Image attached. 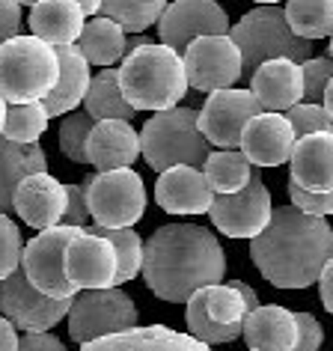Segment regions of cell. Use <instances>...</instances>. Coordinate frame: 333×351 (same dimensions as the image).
<instances>
[{
    "label": "cell",
    "instance_id": "1",
    "mask_svg": "<svg viewBox=\"0 0 333 351\" xmlns=\"http://www.w3.org/2000/svg\"><path fill=\"white\" fill-rule=\"evenodd\" d=\"M226 274V256L212 230L197 223H166L143 244V280L161 301L188 304Z\"/></svg>",
    "mask_w": 333,
    "mask_h": 351
},
{
    "label": "cell",
    "instance_id": "2",
    "mask_svg": "<svg viewBox=\"0 0 333 351\" xmlns=\"http://www.w3.org/2000/svg\"><path fill=\"white\" fill-rule=\"evenodd\" d=\"M250 259L271 286L306 289L333 259V226L297 206L274 208L271 223L250 239Z\"/></svg>",
    "mask_w": 333,
    "mask_h": 351
},
{
    "label": "cell",
    "instance_id": "3",
    "mask_svg": "<svg viewBox=\"0 0 333 351\" xmlns=\"http://www.w3.org/2000/svg\"><path fill=\"white\" fill-rule=\"evenodd\" d=\"M119 90L134 110H170L188 93L185 60L170 45L131 48L119 66Z\"/></svg>",
    "mask_w": 333,
    "mask_h": 351
},
{
    "label": "cell",
    "instance_id": "4",
    "mask_svg": "<svg viewBox=\"0 0 333 351\" xmlns=\"http://www.w3.org/2000/svg\"><path fill=\"white\" fill-rule=\"evenodd\" d=\"M57 48L36 36H12L0 45V99L6 104L42 101L57 86Z\"/></svg>",
    "mask_w": 333,
    "mask_h": 351
},
{
    "label": "cell",
    "instance_id": "5",
    "mask_svg": "<svg viewBox=\"0 0 333 351\" xmlns=\"http://www.w3.org/2000/svg\"><path fill=\"white\" fill-rule=\"evenodd\" d=\"M194 108H170L158 110L152 119H146L143 131H140V155L155 173H164L176 164L203 167L212 143L203 137L197 125Z\"/></svg>",
    "mask_w": 333,
    "mask_h": 351
},
{
    "label": "cell",
    "instance_id": "6",
    "mask_svg": "<svg viewBox=\"0 0 333 351\" xmlns=\"http://www.w3.org/2000/svg\"><path fill=\"white\" fill-rule=\"evenodd\" d=\"M232 42L241 51L244 75H253L262 63L268 60H295V63H306L312 54L310 42L295 36L286 21V10L280 6H256L247 15H241L238 24L230 27Z\"/></svg>",
    "mask_w": 333,
    "mask_h": 351
},
{
    "label": "cell",
    "instance_id": "7",
    "mask_svg": "<svg viewBox=\"0 0 333 351\" xmlns=\"http://www.w3.org/2000/svg\"><path fill=\"white\" fill-rule=\"evenodd\" d=\"M90 221L101 230H128L146 215V188L131 167L84 176Z\"/></svg>",
    "mask_w": 333,
    "mask_h": 351
},
{
    "label": "cell",
    "instance_id": "8",
    "mask_svg": "<svg viewBox=\"0 0 333 351\" xmlns=\"http://www.w3.org/2000/svg\"><path fill=\"white\" fill-rule=\"evenodd\" d=\"M66 319L72 339L86 346V342L137 328V306L119 286L84 289L72 298V310H69Z\"/></svg>",
    "mask_w": 333,
    "mask_h": 351
},
{
    "label": "cell",
    "instance_id": "9",
    "mask_svg": "<svg viewBox=\"0 0 333 351\" xmlns=\"http://www.w3.org/2000/svg\"><path fill=\"white\" fill-rule=\"evenodd\" d=\"M84 230L81 226H51L42 230L36 239H30L21 250V271L27 274V280L48 298H75L77 289L69 283L63 259L66 247L72 244Z\"/></svg>",
    "mask_w": 333,
    "mask_h": 351
},
{
    "label": "cell",
    "instance_id": "10",
    "mask_svg": "<svg viewBox=\"0 0 333 351\" xmlns=\"http://www.w3.org/2000/svg\"><path fill=\"white\" fill-rule=\"evenodd\" d=\"M72 310V298H48L18 268L0 280V315H6L24 333H48Z\"/></svg>",
    "mask_w": 333,
    "mask_h": 351
},
{
    "label": "cell",
    "instance_id": "11",
    "mask_svg": "<svg viewBox=\"0 0 333 351\" xmlns=\"http://www.w3.org/2000/svg\"><path fill=\"white\" fill-rule=\"evenodd\" d=\"M185 72H188V86L199 93H217L230 90L238 84L244 75L241 51L232 42V36H199L185 48Z\"/></svg>",
    "mask_w": 333,
    "mask_h": 351
},
{
    "label": "cell",
    "instance_id": "12",
    "mask_svg": "<svg viewBox=\"0 0 333 351\" xmlns=\"http://www.w3.org/2000/svg\"><path fill=\"white\" fill-rule=\"evenodd\" d=\"M274 206H271V191L265 188L262 176L253 173L250 185L235 194H214L212 217L214 230H221L230 239H256L271 223Z\"/></svg>",
    "mask_w": 333,
    "mask_h": 351
},
{
    "label": "cell",
    "instance_id": "13",
    "mask_svg": "<svg viewBox=\"0 0 333 351\" xmlns=\"http://www.w3.org/2000/svg\"><path fill=\"white\" fill-rule=\"evenodd\" d=\"M256 113H262L256 95L241 86H230V90L208 93L203 110L197 113V125L217 149H238L241 131Z\"/></svg>",
    "mask_w": 333,
    "mask_h": 351
},
{
    "label": "cell",
    "instance_id": "14",
    "mask_svg": "<svg viewBox=\"0 0 333 351\" xmlns=\"http://www.w3.org/2000/svg\"><path fill=\"white\" fill-rule=\"evenodd\" d=\"M230 27V15L217 0H173L158 19V36L176 51H185L199 36H226Z\"/></svg>",
    "mask_w": 333,
    "mask_h": 351
},
{
    "label": "cell",
    "instance_id": "15",
    "mask_svg": "<svg viewBox=\"0 0 333 351\" xmlns=\"http://www.w3.org/2000/svg\"><path fill=\"white\" fill-rule=\"evenodd\" d=\"M66 277L77 292L84 289H110L116 286V250L108 239L95 235L90 230H84L77 239L66 247L63 259Z\"/></svg>",
    "mask_w": 333,
    "mask_h": 351
},
{
    "label": "cell",
    "instance_id": "16",
    "mask_svg": "<svg viewBox=\"0 0 333 351\" xmlns=\"http://www.w3.org/2000/svg\"><path fill=\"white\" fill-rule=\"evenodd\" d=\"M295 131L283 113H256L241 131L238 152L247 158L253 167H280L295 152Z\"/></svg>",
    "mask_w": 333,
    "mask_h": 351
},
{
    "label": "cell",
    "instance_id": "17",
    "mask_svg": "<svg viewBox=\"0 0 333 351\" xmlns=\"http://www.w3.org/2000/svg\"><path fill=\"white\" fill-rule=\"evenodd\" d=\"M155 199L166 215H208L214 203V191L199 167L176 164L158 173Z\"/></svg>",
    "mask_w": 333,
    "mask_h": 351
},
{
    "label": "cell",
    "instance_id": "18",
    "mask_svg": "<svg viewBox=\"0 0 333 351\" xmlns=\"http://www.w3.org/2000/svg\"><path fill=\"white\" fill-rule=\"evenodd\" d=\"M12 212L33 230H51L63 223L66 215V185L57 182L51 173H30L27 179L15 188Z\"/></svg>",
    "mask_w": 333,
    "mask_h": 351
},
{
    "label": "cell",
    "instance_id": "19",
    "mask_svg": "<svg viewBox=\"0 0 333 351\" xmlns=\"http://www.w3.org/2000/svg\"><path fill=\"white\" fill-rule=\"evenodd\" d=\"M250 93L268 113H286L304 101V72L295 60H268L250 75Z\"/></svg>",
    "mask_w": 333,
    "mask_h": 351
},
{
    "label": "cell",
    "instance_id": "20",
    "mask_svg": "<svg viewBox=\"0 0 333 351\" xmlns=\"http://www.w3.org/2000/svg\"><path fill=\"white\" fill-rule=\"evenodd\" d=\"M86 155L99 173L131 167L140 158V134L125 119H99L86 140Z\"/></svg>",
    "mask_w": 333,
    "mask_h": 351
},
{
    "label": "cell",
    "instance_id": "21",
    "mask_svg": "<svg viewBox=\"0 0 333 351\" xmlns=\"http://www.w3.org/2000/svg\"><path fill=\"white\" fill-rule=\"evenodd\" d=\"M81 351H214L212 346L194 339L190 333H179L164 324H149V328H131L125 333L95 339L81 346Z\"/></svg>",
    "mask_w": 333,
    "mask_h": 351
},
{
    "label": "cell",
    "instance_id": "22",
    "mask_svg": "<svg viewBox=\"0 0 333 351\" xmlns=\"http://www.w3.org/2000/svg\"><path fill=\"white\" fill-rule=\"evenodd\" d=\"M292 176L306 191H333V131L297 137L295 152L288 158Z\"/></svg>",
    "mask_w": 333,
    "mask_h": 351
},
{
    "label": "cell",
    "instance_id": "23",
    "mask_svg": "<svg viewBox=\"0 0 333 351\" xmlns=\"http://www.w3.org/2000/svg\"><path fill=\"white\" fill-rule=\"evenodd\" d=\"M57 60H60L57 86L42 99L48 117H66V113H72L77 104H84L86 90H90V81H92L90 63H86V57L81 54L77 45L57 48Z\"/></svg>",
    "mask_w": 333,
    "mask_h": 351
},
{
    "label": "cell",
    "instance_id": "24",
    "mask_svg": "<svg viewBox=\"0 0 333 351\" xmlns=\"http://www.w3.org/2000/svg\"><path fill=\"white\" fill-rule=\"evenodd\" d=\"M241 337L253 351H292L297 339L295 313L280 304L256 306L244 319Z\"/></svg>",
    "mask_w": 333,
    "mask_h": 351
},
{
    "label": "cell",
    "instance_id": "25",
    "mask_svg": "<svg viewBox=\"0 0 333 351\" xmlns=\"http://www.w3.org/2000/svg\"><path fill=\"white\" fill-rule=\"evenodd\" d=\"M86 15L81 12L77 0H39L30 12L33 36L48 42L51 48L75 45L84 33Z\"/></svg>",
    "mask_w": 333,
    "mask_h": 351
},
{
    "label": "cell",
    "instance_id": "26",
    "mask_svg": "<svg viewBox=\"0 0 333 351\" xmlns=\"http://www.w3.org/2000/svg\"><path fill=\"white\" fill-rule=\"evenodd\" d=\"M48 164L39 143H12L0 134V215L12 212L15 188L30 173H42Z\"/></svg>",
    "mask_w": 333,
    "mask_h": 351
},
{
    "label": "cell",
    "instance_id": "27",
    "mask_svg": "<svg viewBox=\"0 0 333 351\" xmlns=\"http://www.w3.org/2000/svg\"><path fill=\"white\" fill-rule=\"evenodd\" d=\"M81 48V54L86 57L90 66H104L110 69L113 63L125 60L131 42L125 36V30L119 27L113 19H104V15H95V19H86L81 39L75 42Z\"/></svg>",
    "mask_w": 333,
    "mask_h": 351
},
{
    "label": "cell",
    "instance_id": "28",
    "mask_svg": "<svg viewBox=\"0 0 333 351\" xmlns=\"http://www.w3.org/2000/svg\"><path fill=\"white\" fill-rule=\"evenodd\" d=\"M86 113L99 122V119H134V108L125 101V95L119 90V69H104L90 81L86 90Z\"/></svg>",
    "mask_w": 333,
    "mask_h": 351
},
{
    "label": "cell",
    "instance_id": "29",
    "mask_svg": "<svg viewBox=\"0 0 333 351\" xmlns=\"http://www.w3.org/2000/svg\"><path fill=\"white\" fill-rule=\"evenodd\" d=\"M208 179V188L214 194H235V191H244L253 179V164L244 158L238 149H217V152H208L206 164L199 167Z\"/></svg>",
    "mask_w": 333,
    "mask_h": 351
},
{
    "label": "cell",
    "instance_id": "30",
    "mask_svg": "<svg viewBox=\"0 0 333 351\" xmlns=\"http://www.w3.org/2000/svg\"><path fill=\"white\" fill-rule=\"evenodd\" d=\"M286 21L306 42L333 36V0H286Z\"/></svg>",
    "mask_w": 333,
    "mask_h": 351
},
{
    "label": "cell",
    "instance_id": "31",
    "mask_svg": "<svg viewBox=\"0 0 333 351\" xmlns=\"http://www.w3.org/2000/svg\"><path fill=\"white\" fill-rule=\"evenodd\" d=\"M166 6V0H101V15L113 19L125 33H146Z\"/></svg>",
    "mask_w": 333,
    "mask_h": 351
},
{
    "label": "cell",
    "instance_id": "32",
    "mask_svg": "<svg viewBox=\"0 0 333 351\" xmlns=\"http://www.w3.org/2000/svg\"><path fill=\"white\" fill-rule=\"evenodd\" d=\"M48 110L42 101H24V104H10L6 108V122H3V137L12 143H36L48 128Z\"/></svg>",
    "mask_w": 333,
    "mask_h": 351
},
{
    "label": "cell",
    "instance_id": "33",
    "mask_svg": "<svg viewBox=\"0 0 333 351\" xmlns=\"http://www.w3.org/2000/svg\"><path fill=\"white\" fill-rule=\"evenodd\" d=\"M185 322H188V333L206 346H223V342H232L241 337V324H217L212 315L206 313V295L199 289L197 295H190L188 301V313H185Z\"/></svg>",
    "mask_w": 333,
    "mask_h": 351
},
{
    "label": "cell",
    "instance_id": "34",
    "mask_svg": "<svg viewBox=\"0 0 333 351\" xmlns=\"http://www.w3.org/2000/svg\"><path fill=\"white\" fill-rule=\"evenodd\" d=\"M90 232L101 235V239H108L113 244V250H116V286L119 283H128V280H134L140 271H143V239L131 230H101V226H92Z\"/></svg>",
    "mask_w": 333,
    "mask_h": 351
},
{
    "label": "cell",
    "instance_id": "35",
    "mask_svg": "<svg viewBox=\"0 0 333 351\" xmlns=\"http://www.w3.org/2000/svg\"><path fill=\"white\" fill-rule=\"evenodd\" d=\"M206 313L212 315L217 324H244L247 319V304H244L241 292L235 289V283H217V286H206Z\"/></svg>",
    "mask_w": 333,
    "mask_h": 351
},
{
    "label": "cell",
    "instance_id": "36",
    "mask_svg": "<svg viewBox=\"0 0 333 351\" xmlns=\"http://www.w3.org/2000/svg\"><path fill=\"white\" fill-rule=\"evenodd\" d=\"M95 125V119L90 113L72 110L66 113L63 125H60V152L66 158H72L75 164H90V155H86V140H90V131Z\"/></svg>",
    "mask_w": 333,
    "mask_h": 351
},
{
    "label": "cell",
    "instance_id": "37",
    "mask_svg": "<svg viewBox=\"0 0 333 351\" xmlns=\"http://www.w3.org/2000/svg\"><path fill=\"white\" fill-rule=\"evenodd\" d=\"M304 72V101L306 104H321L324 90L333 81V60L330 57H310L306 63H301Z\"/></svg>",
    "mask_w": 333,
    "mask_h": 351
},
{
    "label": "cell",
    "instance_id": "38",
    "mask_svg": "<svg viewBox=\"0 0 333 351\" xmlns=\"http://www.w3.org/2000/svg\"><path fill=\"white\" fill-rule=\"evenodd\" d=\"M283 117L288 119L295 137H306V134H319V131H333V119L328 117V110L321 104H295L292 110H286Z\"/></svg>",
    "mask_w": 333,
    "mask_h": 351
},
{
    "label": "cell",
    "instance_id": "39",
    "mask_svg": "<svg viewBox=\"0 0 333 351\" xmlns=\"http://www.w3.org/2000/svg\"><path fill=\"white\" fill-rule=\"evenodd\" d=\"M21 232L10 215H0V280L21 268Z\"/></svg>",
    "mask_w": 333,
    "mask_h": 351
},
{
    "label": "cell",
    "instance_id": "40",
    "mask_svg": "<svg viewBox=\"0 0 333 351\" xmlns=\"http://www.w3.org/2000/svg\"><path fill=\"white\" fill-rule=\"evenodd\" d=\"M288 197H292V206H297L306 215H315V217L333 215V191H306L297 182L288 179Z\"/></svg>",
    "mask_w": 333,
    "mask_h": 351
},
{
    "label": "cell",
    "instance_id": "41",
    "mask_svg": "<svg viewBox=\"0 0 333 351\" xmlns=\"http://www.w3.org/2000/svg\"><path fill=\"white\" fill-rule=\"evenodd\" d=\"M66 226H81L86 230L90 223V206H86V188L81 185H66V215H63Z\"/></svg>",
    "mask_w": 333,
    "mask_h": 351
},
{
    "label": "cell",
    "instance_id": "42",
    "mask_svg": "<svg viewBox=\"0 0 333 351\" xmlns=\"http://www.w3.org/2000/svg\"><path fill=\"white\" fill-rule=\"evenodd\" d=\"M295 322H297V339L292 351H319L324 339L319 319L312 313H295Z\"/></svg>",
    "mask_w": 333,
    "mask_h": 351
},
{
    "label": "cell",
    "instance_id": "43",
    "mask_svg": "<svg viewBox=\"0 0 333 351\" xmlns=\"http://www.w3.org/2000/svg\"><path fill=\"white\" fill-rule=\"evenodd\" d=\"M21 27V3L18 0H0V45L18 36Z\"/></svg>",
    "mask_w": 333,
    "mask_h": 351
},
{
    "label": "cell",
    "instance_id": "44",
    "mask_svg": "<svg viewBox=\"0 0 333 351\" xmlns=\"http://www.w3.org/2000/svg\"><path fill=\"white\" fill-rule=\"evenodd\" d=\"M18 351H66V346L54 333H24V339H18Z\"/></svg>",
    "mask_w": 333,
    "mask_h": 351
},
{
    "label": "cell",
    "instance_id": "45",
    "mask_svg": "<svg viewBox=\"0 0 333 351\" xmlns=\"http://www.w3.org/2000/svg\"><path fill=\"white\" fill-rule=\"evenodd\" d=\"M319 292H321V304L324 310H328L333 315V259L324 265L321 277H319Z\"/></svg>",
    "mask_w": 333,
    "mask_h": 351
},
{
    "label": "cell",
    "instance_id": "46",
    "mask_svg": "<svg viewBox=\"0 0 333 351\" xmlns=\"http://www.w3.org/2000/svg\"><path fill=\"white\" fill-rule=\"evenodd\" d=\"M0 351H18V330L6 315H0Z\"/></svg>",
    "mask_w": 333,
    "mask_h": 351
},
{
    "label": "cell",
    "instance_id": "47",
    "mask_svg": "<svg viewBox=\"0 0 333 351\" xmlns=\"http://www.w3.org/2000/svg\"><path fill=\"white\" fill-rule=\"evenodd\" d=\"M235 289L241 292V298H244V304H247V310H250V313L256 310V306H262V304H259V298H256V292H253V286L241 283V280H235Z\"/></svg>",
    "mask_w": 333,
    "mask_h": 351
},
{
    "label": "cell",
    "instance_id": "48",
    "mask_svg": "<svg viewBox=\"0 0 333 351\" xmlns=\"http://www.w3.org/2000/svg\"><path fill=\"white\" fill-rule=\"evenodd\" d=\"M77 6H81V12L86 15V19L101 15V0H77Z\"/></svg>",
    "mask_w": 333,
    "mask_h": 351
},
{
    "label": "cell",
    "instance_id": "49",
    "mask_svg": "<svg viewBox=\"0 0 333 351\" xmlns=\"http://www.w3.org/2000/svg\"><path fill=\"white\" fill-rule=\"evenodd\" d=\"M321 108L328 110V117L333 119V81L328 84V90H324V101H321Z\"/></svg>",
    "mask_w": 333,
    "mask_h": 351
},
{
    "label": "cell",
    "instance_id": "50",
    "mask_svg": "<svg viewBox=\"0 0 333 351\" xmlns=\"http://www.w3.org/2000/svg\"><path fill=\"white\" fill-rule=\"evenodd\" d=\"M6 108H10V104H6L3 99H0V134H3V122H6Z\"/></svg>",
    "mask_w": 333,
    "mask_h": 351
},
{
    "label": "cell",
    "instance_id": "51",
    "mask_svg": "<svg viewBox=\"0 0 333 351\" xmlns=\"http://www.w3.org/2000/svg\"><path fill=\"white\" fill-rule=\"evenodd\" d=\"M18 3H21V6H36L39 0H18Z\"/></svg>",
    "mask_w": 333,
    "mask_h": 351
},
{
    "label": "cell",
    "instance_id": "52",
    "mask_svg": "<svg viewBox=\"0 0 333 351\" xmlns=\"http://www.w3.org/2000/svg\"><path fill=\"white\" fill-rule=\"evenodd\" d=\"M256 3H259V6H274L277 0H256Z\"/></svg>",
    "mask_w": 333,
    "mask_h": 351
},
{
    "label": "cell",
    "instance_id": "53",
    "mask_svg": "<svg viewBox=\"0 0 333 351\" xmlns=\"http://www.w3.org/2000/svg\"><path fill=\"white\" fill-rule=\"evenodd\" d=\"M330 60H333V36H330Z\"/></svg>",
    "mask_w": 333,
    "mask_h": 351
},
{
    "label": "cell",
    "instance_id": "54",
    "mask_svg": "<svg viewBox=\"0 0 333 351\" xmlns=\"http://www.w3.org/2000/svg\"><path fill=\"white\" fill-rule=\"evenodd\" d=\"M250 351H253V348H250Z\"/></svg>",
    "mask_w": 333,
    "mask_h": 351
}]
</instances>
